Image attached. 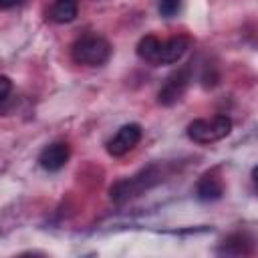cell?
I'll return each instance as SVG.
<instances>
[{"label":"cell","mask_w":258,"mask_h":258,"mask_svg":"<svg viewBox=\"0 0 258 258\" xmlns=\"http://www.w3.org/2000/svg\"><path fill=\"white\" fill-rule=\"evenodd\" d=\"M159 181H161V169L157 165H147L141 171H137L135 175L115 181L109 189V196L115 204H125L129 200L145 194L147 189H151Z\"/></svg>","instance_id":"6da1fadb"},{"label":"cell","mask_w":258,"mask_h":258,"mask_svg":"<svg viewBox=\"0 0 258 258\" xmlns=\"http://www.w3.org/2000/svg\"><path fill=\"white\" fill-rule=\"evenodd\" d=\"M109 56H111V44L107 38L99 34H85L77 38L71 46V58L77 64L101 67L109 60Z\"/></svg>","instance_id":"7a4b0ae2"},{"label":"cell","mask_w":258,"mask_h":258,"mask_svg":"<svg viewBox=\"0 0 258 258\" xmlns=\"http://www.w3.org/2000/svg\"><path fill=\"white\" fill-rule=\"evenodd\" d=\"M187 137L196 143H214L230 135L232 131V119L228 115H216L210 119H194L187 125Z\"/></svg>","instance_id":"3957f363"},{"label":"cell","mask_w":258,"mask_h":258,"mask_svg":"<svg viewBox=\"0 0 258 258\" xmlns=\"http://www.w3.org/2000/svg\"><path fill=\"white\" fill-rule=\"evenodd\" d=\"M189 81H191V62L181 64L177 71H173V73L165 79L163 87H161L159 93H157V101H159L161 105H165V107L175 105V103L183 97V93L187 91Z\"/></svg>","instance_id":"277c9868"},{"label":"cell","mask_w":258,"mask_h":258,"mask_svg":"<svg viewBox=\"0 0 258 258\" xmlns=\"http://www.w3.org/2000/svg\"><path fill=\"white\" fill-rule=\"evenodd\" d=\"M141 141V125L137 123H127L123 125L107 143V151L113 157H121L127 151H131L137 143Z\"/></svg>","instance_id":"5b68a950"},{"label":"cell","mask_w":258,"mask_h":258,"mask_svg":"<svg viewBox=\"0 0 258 258\" xmlns=\"http://www.w3.org/2000/svg\"><path fill=\"white\" fill-rule=\"evenodd\" d=\"M69 157H71L69 145H67L64 141H54V143L46 145V147L40 151L38 163H40V167L46 169V171H58V169H62V167L67 165Z\"/></svg>","instance_id":"8992f818"},{"label":"cell","mask_w":258,"mask_h":258,"mask_svg":"<svg viewBox=\"0 0 258 258\" xmlns=\"http://www.w3.org/2000/svg\"><path fill=\"white\" fill-rule=\"evenodd\" d=\"M224 196V181L216 171H206L196 183V198L200 202H216Z\"/></svg>","instance_id":"52a82bcc"},{"label":"cell","mask_w":258,"mask_h":258,"mask_svg":"<svg viewBox=\"0 0 258 258\" xmlns=\"http://www.w3.org/2000/svg\"><path fill=\"white\" fill-rule=\"evenodd\" d=\"M189 46H191V40L187 36H173V38L161 42L157 62L159 64H173V62L183 58V54L189 50Z\"/></svg>","instance_id":"ba28073f"},{"label":"cell","mask_w":258,"mask_h":258,"mask_svg":"<svg viewBox=\"0 0 258 258\" xmlns=\"http://www.w3.org/2000/svg\"><path fill=\"white\" fill-rule=\"evenodd\" d=\"M218 252L220 254H232V256L248 254V252H252V238L248 234H242V232L232 234V236H228L222 242V246L218 248Z\"/></svg>","instance_id":"9c48e42d"},{"label":"cell","mask_w":258,"mask_h":258,"mask_svg":"<svg viewBox=\"0 0 258 258\" xmlns=\"http://www.w3.org/2000/svg\"><path fill=\"white\" fill-rule=\"evenodd\" d=\"M79 12V0H54L50 6V18L58 24L73 22Z\"/></svg>","instance_id":"30bf717a"},{"label":"cell","mask_w":258,"mask_h":258,"mask_svg":"<svg viewBox=\"0 0 258 258\" xmlns=\"http://www.w3.org/2000/svg\"><path fill=\"white\" fill-rule=\"evenodd\" d=\"M159 48H161V40L153 34H147L137 42V56L147 62H157Z\"/></svg>","instance_id":"8fae6325"},{"label":"cell","mask_w":258,"mask_h":258,"mask_svg":"<svg viewBox=\"0 0 258 258\" xmlns=\"http://www.w3.org/2000/svg\"><path fill=\"white\" fill-rule=\"evenodd\" d=\"M181 8V0H159L157 10L163 18H173Z\"/></svg>","instance_id":"7c38bea8"},{"label":"cell","mask_w":258,"mask_h":258,"mask_svg":"<svg viewBox=\"0 0 258 258\" xmlns=\"http://www.w3.org/2000/svg\"><path fill=\"white\" fill-rule=\"evenodd\" d=\"M10 91H12V81L6 75H0V103L10 95Z\"/></svg>","instance_id":"4fadbf2b"},{"label":"cell","mask_w":258,"mask_h":258,"mask_svg":"<svg viewBox=\"0 0 258 258\" xmlns=\"http://www.w3.org/2000/svg\"><path fill=\"white\" fill-rule=\"evenodd\" d=\"M22 0H0V10H8V8H14L16 4H20Z\"/></svg>","instance_id":"5bb4252c"}]
</instances>
